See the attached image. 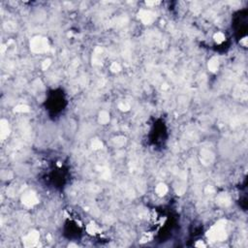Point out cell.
I'll list each match as a JSON object with an SVG mask.
<instances>
[{"mask_svg":"<svg viewBox=\"0 0 248 248\" xmlns=\"http://www.w3.org/2000/svg\"><path fill=\"white\" fill-rule=\"evenodd\" d=\"M224 225L216 224L215 227H213L207 234V238L211 241H222L226 238L225 231H224Z\"/></svg>","mask_w":248,"mask_h":248,"instance_id":"6da1fadb","label":"cell"},{"mask_svg":"<svg viewBox=\"0 0 248 248\" xmlns=\"http://www.w3.org/2000/svg\"><path fill=\"white\" fill-rule=\"evenodd\" d=\"M38 238H39L38 234H37V233H31V234H29L28 236L24 238L23 242H24L25 246H33V245H35L37 243Z\"/></svg>","mask_w":248,"mask_h":248,"instance_id":"7a4b0ae2","label":"cell"},{"mask_svg":"<svg viewBox=\"0 0 248 248\" xmlns=\"http://www.w3.org/2000/svg\"><path fill=\"white\" fill-rule=\"evenodd\" d=\"M167 191V188L165 187V185H159L158 188H157V192L158 193H165V192Z\"/></svg>","mask_w":248,"mask_h":248,"instance_id":"3957f363","label":"cell"},{"mask_svg":"<svg viewBox=\"0 0 248 248\" xmlns=\"http://www.w3.org/2000/svg\"><path fill=\"white\" fill-rule=\"evenodd\" d=\"M196 246H205V244L202 243V242H200V243H197Z\"/></svg>","mask_w":248,"mask_h":248,"instance_id":"277c9868","label":"cell"}]
</instances>
